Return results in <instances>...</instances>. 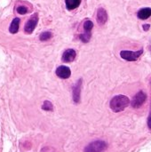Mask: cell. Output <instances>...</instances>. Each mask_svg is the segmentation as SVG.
Masks as SVG:
<instances>
[{"label":"cell","instance_id":"cell-18","mask_svg":"<svg viewBox=\"0 0 151 152\" xmlns=\"http://www.w3.org/2000/svg\"><path fill=\"white\" fill-rule=\"evenodd\" d=\"M148 126L149 128L151 129V104H150V115H149V118H148Z\"/></svg>","mask_w":151,"mask_h":152},{"label":"cell","instance_id":"cell-14","mask_svg":"<svg viewBox=\"0 0 151 152\" xmlns=\"http://www.w3.org/2000/svg\"><path fill=\"white\" fill-rule=\"evenodd\" d=\"M51 37H52V33H51V32H48V31L43 32V33L40 35V37H39V38H40L41 41H46V40L50 39Z\"/></svg>","mask_w":151,"mask_h":152},{"label":"cell","instance_id":"cell-1","mask_svg":"<svg viewBox=\"0 0 151 152\" xmlns=\"http://www.w3.org/2000/svg\"><path fill=\"white\" fill-rule=\"evenodd\" d=\"M130 104V100L125 95H117L110 101V109L114 112H120L123 111L128 105Z\"/></svg>","mask_w":151,"mask_h":152},{"label":"cell","instance_id":"cell-19","mask_svg":"<svg viewBox=\"0 0 151 152\" xmlns=\"http://www.w3.org/2000/svg\"><path fill=\"white\" fill-rule=\"evenodd\" d=\"M150 24H145V25H143V28L145 29V30H149V28H150Z\"/></svg>","mask_w":151,"mask_h":152},{"label":"cell","instance_id":"cell-20","mask_svg":"<svg viewBox=\"0 0 151 152\" xmlns=\"http://www.w3.org/2000/svg\"><path fill=\"white\" fill-rule=\"evenodd\" d=\"M43 152H46V151L45 150H43Z\"/></svg>","mask_w":151,"mask_h":152},{"label":"cell","instance_id":"cell-11","mask_svg":"<svg viewBox=\"0 0 151 152\" xmlns=\"http://www.w3.org/2000/svg\"><path fill=\"white\" fill-rule=\"evenodd\" d=\"M19 26H20V19L19 18H15L13 19V20L12 21L10 28H9V31L12 34H15L18 32L19 30Z\"/></svg>","mask_w":151,"mask_h":152},{"label":"cell","instance_id":"cell-4","mask_svg":"<svg viewBox=\"0 0 151 152\" xmlns=\"http://www.w3.org/2000/svg\"><path fill=\"white\" fill-rule=\"evenodd\" d=\"M146 99H147L146 94H145L144 92H142V91H140V92L137 93V94H135V96L133 98L132 102H131V105H132L133 108L138 109V108H140V107L142 106V104L145 102Z\"/></svg>","mask_w":151,"mask_h":152},{"label":"cell","instance_id":"cell-2","mask_svg":"<svg viewBox=\"0 0 151 152\" xmlns=\"http://www.w3.org/2000/svg\"><path fill=\"white\" fill-rule=\"evenodd\" d=\"M107 149V143L103 141H95L85 148V152H104Z\"/></svg>","mask_w":151,"mask_h":152},{"label":"cell","instance_id":"cell-17","mask_svg":"<svg viewBox=\"0 0 151 152\" xmlns=\"http://www.w3.org/2000/svg\"><path fill=\"white\" fill-rule=\"evenodd\" d=\"M17 12H18L20 14H25V13L28 12V8H27L26 6L20 5V6L17 7Z\"/></svg>","mask_w":151,"mask_h":152},{"label":"cell","instance_id":"cell-8","mask_svg":"<svg viewBox=\"0 0 151 152\" xmlns=\"http://www.w3.org/2000/svg\"><path fill=\"white\" fill-rule=\"evenodd\" d=\"M108 20V13L104 8H99L97 12V21L100 25H103Z\"/></svg>","mask_w":151,"mask_h":152},{"label":"cell","instance_id":"cell-13","mask_svg":"<svg viewBox=\"0 0 151 152\" xmlns=\"http://www.w3.org/2000/svg\"><path fill=\"white\" fill-rule=\"evenodd\" d=\"M93 27V23L91 20H85L84 23V28H85V33H88L91 34V30Z\"/></svg>","mask_w":151,"mask_h":152},{"label":"cell","instance_id":"cell-15","mask_svg":"<svg viewBox=\"0 0 151 152\" xmlns=\"http://www.w3.org/2000/svg\"><path fill=\"white\" fill-rule=\"evenodd\" d=\"M42 109H43L44 110H46V111H52V110H53V104H52L50 102L45 101V102H44L43 106H42Z\"/></svg>","mask_w":151,"mask_h":152},{"label":"cell","instance_id":"cell-5","mask_svg":"<svg viewBox=\"0 0 151 152\" xmlns=\"http://www.w3.org/2000/svg\"><path fill=\"white\" fill-rule=\"evenodd\" d=\"M37 20H38L37 13H35V14L27 21V23H26V25H25V28H24L25 32L28 33V34H31V33L34 31V29H35V28H36V24H37Z\"/></svg>","mask_w":151,"mask_h":152},{"label":"cell","instance_id":"cell-12","mask_svg":"<svg viewBox=\"0 0 151 152\" xmlns=\"http://www.w3.org/2000/svg\"><path fill=\"white\" fill-rule=\"evenodd\" d=\"M65 3H66L67 8L69 10H73L79 6L81 0H65Z\"/></svg>","mask_w":151,"mask_h":152},{"label":"cell","instance_id":"cell-10","mask_svg":"<svg viewBox=\"0 0 151 152\" xmlns=\"http://www.w3.org/2000/svg\"><path fill=\"white\" fill-rule=\"evenodd\" d=\"M137 16L141 20H146V19L150 18L151 16V8H142V9H141L138 12Z\"/></svg>","mask_w":151,"mask_h":152},{"label":"cell","instance_id":"cell-9","mask_svg":"<svg viewBox=\"0 0 151 152\" xmlns=\"http://www.w3.org/2000/svg\"><path fill=\"white\" fill-rule=\"evenodd\" d=\"M76 51L73 50V49H68L66 50L64 53H63V55H62V61L64 62H71L75 60L76 58Z\"/></svg>","mask_w":151,"mask_h":152},{"label":"cell","instance_id":"cell-7","mask_svg":"<svg viewBox=\"0 0 151 152\" xmlns=\"http://www.w3.org/2000/svg\"><path fill=\"white\" fill-rule=\"evenodd\" d=\"M56 75L62 78V79H67L70 77L71 75V71L69 69V67L66 66H60L57 69H56Z\"/></svg>","mask_w":151,"mask_h":152},{"label":"cell","instance_id":"cell-6","mask_svg":"<svg viewBox=\"0 0 151 152\" xmlns=\"http://www.w3.org/2000/svg\"><path fill=\"white\" fill-rule=\"evenodd\" d=\"M81 85H82V79H79L75 86H73L72 94H73V100L76 103H78L80 102V94H81Z\"/></svg>","mask_w":151,"mask_h":152},{"label":"cell","instance_id":"cell-3","mask_svg":"<svg viewBox=\"0 0 151 152\" xmlns=\"http://www.w3.org/2000/svg\"><path fill=\"white\" fill-rule=\"evenodd\" d=\"M142 53H143V49H141L136 52L125 50V51L120 52V56H121V58H123L124 60H126L128 61H134L139 59V57L142 54Z\"/></svg>","mask_w":151,"mask_h":152},{"label":"cell","instance_id":"cell-16","mask_svg":"<svg viewBox=\"0 0 151 152\" xmlns=\"http://www.w3.org/2000/svg\"><path fill=\"white\" fill-rule=\"evenodd\" d=\"M80 39L84 42V43H87L90 38H91V34H88V33H84L82 35H80Z\"/></svg>","mask_w":151,"mask_h":152}]
</instances>
